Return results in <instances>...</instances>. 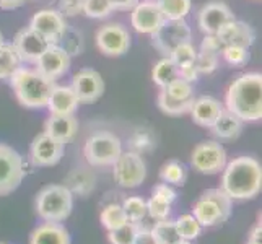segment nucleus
Here are the masks:
<instances>
[{"instance_id": "nucleus-17", "label": "nucleus", "mask_w": 262, "mask_h": 244, "mask_svg": "<svg viewBox=\"0 0 262 244\" xmlns=\"http://www.w3.org/2000/svg\"><path fill=\"white\" fill-rule=\"evenodd\" d=\"M163 21H165V16L161 13L158 4L151 2V0L139 2L130 10V25L137 33L153 34Z\"/></svg>"}, {"instance_id": "nucleus-11", "label": "nucleus", "mask_w": 262, "mask_h": 244, "mask_svg": "<svg viewBox=\"0 0 262 244\" xmlns=\"http://www.w3.org/2000/svg\"><path fill=\"white\" fill-rule=\"evenodd\" d=\"M227 151L220 142L205 140L194 148L191 157V165L202 174H219L227 165Z\"/></svg>"}, {"instance_id": "nucleus-25", "label": "nucleus", "mask_w": 262, "mask_h": 244, "mask_svg": "<svg viewBox=\"0 0 262 244\" xmlns=\"http://www.w3.org/2000/svg\"><path fill=\"white\" fill-rule=\"evenodd\" d=\"M213 137L220 140H234L239 137L243 130V121L236 117L228 109H223L219 116V119L210 127Z\"/></svg>"}, {"instance_id": "nucleus-38", "label": "nucleus", "mask_w": 262, "mask_h": 244, "mask_svg": "<svg viewBox=\"0 0 262 244\" xmlns=\"http://www.w3.org/2000/svg\"><path fill=\"white\" fill-rule=\"evenodd\" d=\"M59 46L64 49L69 56H78L83 51V38L82 34L75 30H70L67 26L66 33L62 34V38L59 39Z\"/></svg>"}, {"instance_id": "nucleus-35", "label": "nucleus", "mask_w": 262, "mask_h": 244, "mask_svg": "<svg viewBox=\"0 0 262 244\" xmlns=\"http://www.w3.org/2000/svg\"><path fill=\"white\" fill-rule=\"evenodd\" d=\"M122 210L129 221L140 223L147 215V202L142 197H127L122 202Z\"/></svg>"}, {"instance_id": "nucleus-22", "label": "nucleus", "mask_w": 262, "mask_h": 244, "mask_svg": "<svg viewBox=\"0 0 262 244\" xmlns=\"http://www.w3.org/2000/svg\"><path fill=\"white\" fill-rule=\"evenodd\" d=\"M80 101L77 99L72 86H54L48 101V109L51 116H74L78 109Z\"/></svg>"}, {"instance_id": "nucleus-2", "label": "nucleus", "mask_w": 262, "mask_h": 244, "mask_svg": "<svg viewBox=\"0 0 262 244\" xmlns=\"http://www.w3.org/2000/svg\"><path fill=\"white\" fill-rule=\"evenodd\" d=\"M227 109L243 122L260 121L262 117V75L257 72L239 75L230 85L227 98Z\"/></svg>"}, {"instance_id": "nucleus-47", "label": "nucleus", "mask_w": 262, "mask_h": 244, "mask_svg": "<svg viewBox=\"0 0 262 244\" xmlns=\"http://www.w3.org/2000/svg\"><path fill=\"white\" fill-rule=\"evenodd\" d=\"M26 0H0V8L4 10H13V8L21 7Z\"/></svg>"}, {"instance_id": "nucleus-52", "label": "nucleus", "mask_w": 262, "mask_h": 244, "mask_svg": "<svg viewBox=\"0 0 262 244\" xmlns=\"http://www.w3.org/2000/svg\"><path fill=\"white\" fill-rule=\"evenodd\" d=\"M151 2H158V0H151Z\"/></svg>"}, {"instance_id": "nucleus-20", "label": "nucleus", "mask_w": 262, "mask_h": 244, "mask_svg": "<svg viewBox=\"0 0 262 244\" xmlns=\"http://www.w3.org/2000/svg\"><path fill=\"white\" fill-rule=\"evenodd\" d=\"M216 38L223 46H243L249 49L256 39V34L248 23L231 20L216 33Z\"/></svg>"}, {"instance_id": "nucleus-28", "label": "nucleus", "mask_w": 262, "mask_h": 244, "mask_svg": "<svg viewBox=\"0 0 262 244\" xmlns=\"http://www.w3.org/2000/svg\"><path fill=\"white\" fill-rule=\"evenodd\" d=\"M151 77H153V81H155L160 88H165L171 83V81L179 78V72H178V67L174 65L173 60L169 57H163L157 62L155 67H153Z\"/></svg>"}, {"instance_id": "nucleus-15", "label": "nucleus", "mask_w": 262, "mask_h": 244, "mask_svg": "<svg viewBox=\"0 0 262 244\" xmlns=\"http://www.w3.org/2000/svg\"><path fill=\"white\" fill-rule=\"evenodd\" d=\"M30 28L44 36L51 44H57L67 30V23L64 20V15L59 13V10L44 8V10H39L33 15Z\"/></svg>"}, {"instance_id": "nucleus-44", "label": "nucleus", "mask_w": 262, "mask_h": 244, "mask_svg": "<svg viewBox=\"0 0 262 244\" xmlns=\"http://www.w3.org/2000/svg\"><path fill=\"white\" fill-rule=\"evenodd\" d=\"M132 244H160V242L157 241L155 236H153L151 230H148V228H140Z\"/></svg>"}, {"instance_id": "nucleus-1", "label": "nucleus", "mask_w": 262, "mask_h": 244, "mask_svg": "<svg viewBox=\"0 0 262 244\" xmlns=\"http://www.w3.org/2000/svg\"><path fill=\"white\" fill-rule=\"evenodd\" d=\"M222 191L231 201H251L262 189L260 163L252 157H238L227 163L222 176Z\"/></svg>"}, {"instance_id": "nucleus-36", "label": "nucleus", "mask_w": 262, "mask_h": 244, "mask_svg": "<svg viewBox=\"0 0 262 244\" xmlns=\"http://www.w3.org/2000/svg\"><path fill=\"white\" fill-rule=\"evenodd\" d=\"M113 10L111 0H82V12L88 18L101 20V18L110 16Z\"/></svg>"}, {"instance_id": "nucleus-42", "label": "nucleus", "mask_w": 262, "mask_h": 244, "mask_svg": "<svg viewBox=\"0 0 262 244\" xmlns=\"http://www.w3.org/2000/svg\"><path fill=\"white\" fill-rule=\"evenodd\" d=\"M151 194H153L151 197H157V198H160V201L168 202V204H173L176 201V191L166 183L157 184L155 187H153Z\"/></svg>"}, {"instance_id": "nucleus-32", "label": "nucleus", "mask_w": 262, "mask_h": 244, "mask_svg": "<svg viewBox=\"0 0 262 244\" xmlns=\"http://www.w3.org/2000/svg\"><path fill=\"white\" fill-rule=\"evenodd\" d=\"M99 220H101V225L107 231H113V230L119 228L124 223L129 221L124 210H122V207L117 205V204L106 205L101 212V215H99Z\"/></svg>"}, {"instance_id": "nucleus-18", "label": "nucleus", "mask_w": 262, "mask_h": 244, "mask_svg": "<svg viewBox=\"0 0 262 244\" xmlns=\"http://www.w3.org/2000/svg\"><path fill=\"white\" fill-rule=\"evenodd\" d=\"M70 69V56L62 49L59 44L51 46L42 52V56L36 60V70L46 78L56 81Z\"/></svg>"}, {"instance_id": "nucleus-50", "label": "nucleus", "mask_w": 262, "mask_h": 244, "mask_svg": "<svg viewBox=\"0 0 262 244\" xmlns=\"http://www.w3.org/2000/svg\"><path fill=\"white\" fill-rule=\"evenodd\" d=\"M5 41H4V34L2 33H0V46H2V44H4Z\"/></svg>"}, {"instance_id": "nucleus-39", "label": "nucleus", "mask_w": 262, "mask_h": 244, "mask_svg": "<svg viewBox=\"0 0 262 244\" xmlns=\"http://www.w3.org/2000/svg\"><path fill=\"white\" fill-rule=\"evenodd\" d=\"M222 56L225 62L230 64L231 67H243V65H246L251 59L249 49L243 46H223Z\"/></svg>"}, {"instance_id": "nucleus-8", "label": "nucleus", "mask_w": 262, "mask_h": 244, "mask_svg": "<svg viewBox=\"0 0 262 244\" xmlns=\"http://www.w3.org/2000/svg\"><path fill=\"white\" fill-rule=\"evenodd\" d=\"M151 44L155 46L158 52L168 57L178 46L184 42H191L192 33L191 26L186 23V20H166L161 23L160 28L150 34Z\"/></svg>"}, {"instance_id": "nucleus-6", "label": "nucleus", "mask_w": 262, "mask_h": 244, "mask_svg": "<svg viewBox=\"0 0 262 244\" xmlns=\"http://www.w3.org/2000/svg\"><path fill=\"white\" fill-rule=\"evenodd\" d=\"M122 153L119 137L110 130H98L85 143V158L92 166H111Z\"/></svg>"}, {"instance_id": "nucleus-46", "label": "nucleus", "mask_w": 262, "mask_h": 244, "mask_svg": "<svg viewBox=\"0 0 262 244\" xmlns=\"http://www.w3.org/2000/svg\"><path fill=\"white\" fill-rule=\"evenodd\" d=\"M140 0H111L114 10H121V12H129L137 5Z\"/></svg>"}, {"instance_id": "nucleus-21", "label": "nucleus", "mask_w": 262, "mask_h": 244, "mask_svg": "<svg viewBox=\"0 0 262 244\" xmlns=\"http://www.w3.org/2000/svg\"><path fill=\"white\" fill-rule=\"evenodd\" d=\"M222 111H223V106L220 104L219 99H215L212 96H201V98L194 99L191 111L189 113H191L192 121L197 125L210 129L215 124V121L219 119Z\"/></svg>"}, {"instance_id": "nucleus-13", "label": "nucleus", "mask_w": 262, "mask_h": 244, "mask_svg": "<svg viewBox=\"0 0 262 244\" xmlns=\"http://www.w3.org/2000/svg\"><path fill=\"white\" fill-rule=\"evenodd\" d=\"M12 46L16 51L21 62L36 64V60H38L42 56V52L51 46V42L44 38V36L36 33L28 26V28H23L15 34Z\"/></svg>"}, {"instance_id": "nucleus-26", "label": "nucleus", "mask_w": 262, "mask_h": 244, "mask_svg": "<svg viewBox=\"0 0 262 244\" xmlns=\"http://www.w3.org/2000/svg\"><path fill=\"white\" fill-rule=\"evenodd\" d=\"M96 184V178L92 171H88L85 168H78L74 169L72 173L67 176L66 179V187L72 194H77V195H86L88 192H92L95 189Z\"/></svg>"}, {"instance_id": "nucleus-53", "label": "nucleus", "mask_w": 262, "mask_h": 244, "mask_svg": "<svg viewBox=\"0 0 262 244\" xmlns=\"http://www.w3.org/2000/svg\"><path fill=\"white\" fill-rule=\"evenodd\" d=\"M0 244H4V242H0Z\"/></svg>"}, {"instance_id": "nucleus-29", "label": "nucleus", "mask_w": 262, "mask_h": 244, "mask_svg": "<svg viewBox=\"0 0 262 244\" xmlns=\"http://www.w3.org/2000/svg\"><path fill=\"white\" fill-rule=\"evenodd\" d=\"M168 57L174 62V65L178 67V72H183V70L195 67L197 51L192 46V42H184V44H181V46H178Z\"/></svg>"}, {"instance_id": "nucleus-9", "label": "nucleus", "mask_w": 262, "mask_h": 244, "mask_svg": "<svg viewBox=\"0 0 262 244\" xmlns=\"http://www.w3.org/2000/svg\"><path fill=\"white\" fill-rule=\"evenodd\" d=\"M114 179L121 187H139L147 178V166L142 155L134 150L122 151L114 161Z\"/></svg>"}, {"instance_id": "nucleus-37", "label": "nucleus", "mask_w": 262, "mask_h": 244, "mask_svg": "<svg viewBox=\"0 0 262 244\" xmlns=\"http://www.w3.org/2000/svg\"><path fill=\"white\" fill-rule=\"evenodd\" d=\"M151 233H153V236L157 238V241L160 244H173L174 241L181 239L178 231H176L174 221H169L168 218L166 220H158L155 223V227L151 228Z\"/></svg>"}, {"instance_id": "nucleus-27", "label": "nucleus", "mask_w": 262, "mask_h": 244, "mask_svg": "<svg viewBox=\"0 0 262 244\" xmlns=\"http://www.w3.org/2000/svg\"><path fill=\"white\" fill-rule=\"evenodd\" d=\"M21 67V60L12 44L4 42L0 46V80H10V77Z\"/></svg>"}, {"instance_id": "nucleus-34", "label": "nucleus", "mask_w": 262, "mask_h": 244, "mask_svg": "<svg viewBox=\"0 0 262 244\" xmlns=\"http://www.w3.org/2000/svg\"><path fill=\"white\" fill-rule=\"evenodd\" d=\"M139 230H140L139 223L127 221L119 228L107 231V239H110L111 244H132L135 236H137Z\"/></svg>"}, {"instance_id": "nucleus-41", "label": "nucleus", "mask_w": 262, "mask_h": 244, "mask_svg": "<svg viewBox=\"0 0 262 244\" xmlns=\"http://www.w3.org/2000/svg\"><path fill=\"white\" fill-rule=\"evenodd\" d=\"M195 67L199 70V74H212V72L219 67V56L210 52H197L195 59Z\"/></svg>"}, {"instance_id": "nucleus-51", "label": "nucleus", "mask_w": 262, "mask_h": 244, "mask_svg": "<svg viewBox=\"0 0 262 244\" xmlns=\"http://www.w3.org/2000/svg\"><path fill=\"white\" fill-rule=\"evenodd\" d=\"M248 244H262V242H259V241H248Z\"/></svg>"}, {"instance_id": "nucleus-31", "label": "nucleus", "mask_w": 262, "mask_h": 244, "mask_svg": "<svg viewBox=\"0 0 262 244\" xmlns=\"http://www.w3.org/2000/svg\"><path fill=\"white\" fill-rule=\"evenodd\" d=\"M186 178H187V169L183 163L178 160H171L165 163L160 169V179L166 184L183 186L186 183Z\"/></svg>"}, {"instance_id": "nucleus-45", "label": "nucleus", "mask_w": 262, "mask_h": 244, "mask_svg": "<svg viewBox=\"0 0 262 244\" xmlns=\"http://www.w3.org/2000/svg\"><path fill=\"white\" fill-rule=\"evenodd\" d=\"M78 10H82V0H62L60 2V12L66 15H75Z\"/></svg>"}, {"instance_id": "nucleus-4", "label": "nucleus", "mask_w": 262, "mask_h": 244, "mask_svg": "<svg viewBox=\"0 0 262 244\" xmlns=\"http://www.w3.org/2000/svg\"><path fill=\"white\" fill-rule=\"evenodd\" d=\"M74 209V194L64 184H49L36 195V213L44 221L60 223Z\"/></svg>"}, {"instance_id": "nucleus-16", "label": "nucleus", "mask_w": 262, "mask_h": 244, "mask_svg": "<svg viewBox=\"0 0 262 244\" xmlns=\"http://www.w3.org/2000/svg\"><path fill=\"white\" fill-rule=\"evenodd\" d=\"M72 90L80 103H95L104 92V81L93 69H83L72 78Z\"/></svg>"}, {"instance_id": "nucleus-43", "label": "nucleus", "mask_w": 262, "mask_h": 244, "mask_svg": "<svg viewBox=\"0 0 262 244\" xmlns=\"http://www.w3.org/2000/svg\"><path fill=\"white\" fill-rule=\"evenodd\" d=\"M222 49H223V44L216 38V34H205V39L202 41V46H201L202 52H210V54H215V56H219V54H222Z\"/></svg>"}, {"instance_id": "nucleus-30", "label": "nucleus", "mask_w": 262, "mask_h": 244, "mask_svg": "<svg viewBox=\"0 0 262 244\" xmlns=\"http://www.w3.org/2000/svg\"><path fill=\"white\" fill-rule=\"evenodd\" d=\"M158 7L166 20H184L191 12V0H158Z\"/></svg>"}, {"instance_id": "nucleus-54", "label": "nucleus", "mask_w": 262, "mask_h": 244, "mask_svg": "<svg viewBox=\"0 0 262 244\" xmlns=\"http://www.w3.org/2000/svg\"><path fill=\"white\" fill-rule=\"evenodd\" d=\"M256 2H257V0H256Z\"/></svg>"}, {"instance_id": "nucleus-10", "label": "nucleus", "mask_w": 262, "mask_h": 244, "mask_svg": "<svg viewBox=\"0 0 262 244\" xmlns=\"http://www.w3.org/2000/svg\"><path fill=\"white\" fill-rule=\"evenodd\" d=\"M25 178L23 158L15 148L0 143V197L12 194Z\"/></svg>"}, {"instance_id": "nucleus-5", "label": "nucleus", "mask_w": 262, "mask_h": 244, "mask_svg": "<svg viewBox=\"0 0 262 244\" xmlns=\"http://www.w3.org/2000/svg\"><path fill=\"white\" fill-rule=\"evenodd\" d=\"M231 198L222 189L205 191L194 205V218L201 227H216L225 223L231 215Z\"/></svg>"}, {"instance_id": "nucleus-23", "label": "nucleus", "mask_w": 262, "mask_h": 244, "mask_svg": "<svg viewBox=\"0 0 262 244\" xmlns=\"http://www.w3.org/2000/svg\"><path fill=\"white\" fill-rule=\"evenodd\" d=\"M30 244H72V241L62 223L44 221L30 234Z\"/></svg>"}, {"instance_id": "nucleus-19", "label": "nucleus", "mask_w": 262, "mask_h": 244, "mask_svg": "<svg viewBox=\"0 0 262 244\" xmlns=\"http://www.w3.org/2000/svg\"><path fill=\"white\" fill-rule=\"evenodd\" d=\"M234 20L230 7L223 2L205 4L197 15L199 28L205 34H216L228 21Z\"/></svg>"}, {"instance_id": "nucleus-3", "label": "nucleus", "mask_w": 262, "mask_h": 244, "mask_svg": "<svg viewBox=\"0 0 262 244\" xmlns=\"http://www.w3.org/2000/svg\"><path fill=\"white\" fill-rule=\"evenodd\" d=\"M10 83L16 99L30 109H42L48 106L56 81L46 78L36 69L20 67L10 77Z\"/></svg>"}, {"instance_id": "nucleus-40", "label": "nucleus", "mask_w": 262, "mask_h": 244, "mask_svg": "<svg viewBox=\"0 0 262 244\" xmlns=\"http://www.w3.org/2000/svg\"><path fill=\"white\" fill-rule=\"evenodd\" d=\"M147 213L157 221L166 220L171 215V204L160 201L157 197H150V201L147 202Z\"/></svg>"}, {"instance_id": "nucleus-24", "label": "nucleus", "mask_w": 262, "mask_h": 244, "mask_svg": "<svg viewBox=\"0 0 262 244\" xmlns=\"http://www.w3.org/2000/svg\"><path fill=\"white\" fill-rule=\"evenodd\" d=\"M78 121L74 116H51L44 125V132L62 143H67L75 137Z\"/></svg>"}, {"instance_id": "nucleus-48", "label": "nucleus", "mask_w": 262, "mask_h": 244, "mask_svg": "<svg viewBox=\"0 0 262 244\" xmlns=\"http://www.w3.org/2000/svg\"><path fill=\"white\" fill-rule=\"evenodd\" d=\"M260 239H262V223L257 221L254 225V228H252L249 233V241H259L260 242Z\"/></svg>"}, {"instance_id": "nucleus-12", "label": "nucleus", "mask_w": 262, "mask_h": 244, "mask_svg": "<svg viewBox=\"0 0 262 244\" xmlns=\"http://www.w3.org/2000/svg\"><path fill=\"white\" fill-rule=\"evenodd\" d=\"M96 46L104 56H122L130 48V34L119 23L104 25L96 33Z\"/></svg>"}, {"instance_id": "nucleus-14", "label": "nucleus", "mask_w": 262, "mask_h": 244, "mask_svg": "<svg viewBox=\"0 0 262 244\" xmlns=\"http://www.w3.org/2000/svg\"><path fill=\"white\" fill-rule=\"evenodd\" d=\"M66 143L51 137L46 132L39 134L31 143L30 157L34 166H54L64 157Z\"/></svg>"}, {"instance_id": "nucleus-33", "label": "nucleus", "mask_w": 262, "mask_h": 244, "mask_svg": "<svg viewBox=\"0 0 262 244\" xmlns=\"http://www.w3.org/2000/svg\"><path fill=\"white\" fill-rule=\"evenodd\" d=\"M174 225H176V231H178L181 239L192 241V239L201 236V233H202L201 223L194 218V215H189V213L181 215L179 218L174 221Z\"/></svg>"}, {"instance_id": "nucleus-7", "label": "nucleus", "mask_w": 262, "mask_h": 244, "mask_svg": "<svg viewBox=\"0 0 262 244\" xmlns=\"http://www.w3.org/2000/svg\"><path fill=\"white\" fill-rule=\"evenodd\" d=\"M194 99V86L191 81L176 78L168 86L160 88L158 107L168 116H181L191 111Z\"/></svg>"}, {"instance_id": "nucleus-49", "label": "nucleus", "mask_w": 262, "mask_h": 244, "mask_svg": "<svg viewBox=\"0 0 262 244\" xmlns=\"http://www.w3.org/2000/svg\"><path fill=\"white\" fill-rule=\"evenodd\" d=\"M173 244H191V241H187V239H178Z\"/></svg>"}]
</instances>
